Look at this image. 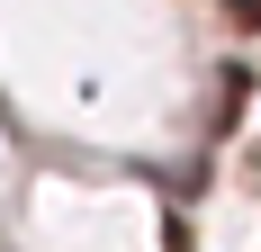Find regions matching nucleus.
Returning <instances> with one entry per match:
<instances>
[{
  "instance_id": "f257e3e1",
  "label": "nucleus",
  "mask_w": 261,
  "mask_h": 252,
  "mask_svg": "<svg viewBox=\"0 0 261 252\" xmlns=\"http://www.w3.org/2000/svg\"><path fill=\"white\" fill-rule=\"evenodd\" d=\"M225 18H234V36H261V0H225Z\"/></svg>"
}]
</instances>
